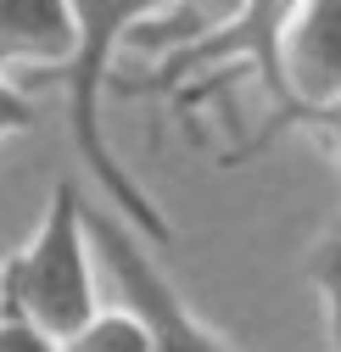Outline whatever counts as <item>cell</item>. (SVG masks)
Segmentation results:
<instances>
[{
	"label": "cell",
	"instance_id": "cell-1",
	"mask_svg": "<svg viewBox=\"0 0 341 352\" xmlns=\"http://www.w3.org/2000/svg\"><path fill=\"white\" fill-rule=\"evenodd\" d=\"M168 0H73V23H78V51L67 67L56 73H34L28 84H56L67 96V129H73V146H78V162L96 173V185L107 190V201L129 218V224L151 241V246H168L174 241V224L168 212L123 173V162L112 157L107 135H101V90H107V73L118 62V51L129 45V34L162 12Z\"/></svg>",
	"mask_w": 341,
	"mask_h": 352
},
{
	"label": "cell",
	"instance_id": "cell-2",
	"mask_svg": "<svg viewBox=\"0 0 341 352\" xmlns=\"http://www.w3.org/2000/svg\"><path fill=\"white\" fill-rule=\"evenodd\" d=\"M84 196L73 179L51 190V207L39 218V230L0 263V296L6 314L39 324L56 341H73L84 324L101 314L96 296V246L84 235Z\"/></svg>",
	"mask_w": 341,
	"mask_h": 352
},
{
	"label": "cell",
	"instance_id": "cell-3",
	"mask_svg": "<svg viewBox=\"0 0 341 352\" xmlns=\"http://www.w3.org/2000/svg\"><path fill=\"white\" fill-rule=\"evenodd\" d=\"M78 212H84V235H90V246H96V269L118 291V307H135V314L146 319L157 352H241L230 336H219L185 302V291L174 280L157 269V257L146 252V235L112 201H90L84 196Z\"/></svg>",
	"mask_w": 341,
	"mask_h": 352
},
{
	"label": "cell",
	"instance_id": "cell-4",
	"mask_svg": "<svg viewBox=\"0 0 341 352\" xmlns=\"http://www.w3.org/2000/svg\"><path fill=\"white\" fill-rule=\"evenodd\" d=\"M296 12H302V0H246V12L235 28H224L219 39H201V45L190 51H174L162 56L157 73H146V84H135V90H157V96H174L179 112H196L212 90L224 84L230 67L252 73L263 84V90L280 101V39L285 28L296 23ZM129 90V96H135ZM123 96V90H118Z\"/></svg>",
	"mask_w": 341,
	"mask_h": 352
},
{
	"label": "cell",
	"instance_id": "cell-5",
	"mask_svg": "<svg viewBox=\"0 0 341 352\" xmlns=\"http://www.w3.org/2000/svg\"><path fill=\"white\" fill-rule=\"evenodd\" d=\"M336 101H341V0H302L296 23L280 39V101H274V112L263 123L258 146H269L296 118L324 112Z\"/></svg>",
	"mask_w": 341,
	"mask_h": 352
},
{
	"label": "cell",
	"instance_id": "cell-6",
	"mask_svg": "<svg viewBox=\"0 0 341 352\" xmlns=\"http://www.w3.org/2000/svg\"><path fill=\"white\" fill-rule=\"evenodd\" d=\"M78 51L73 0H0V73H56Z\"/></svg>",
	"mask_w": 341,
	"mask_h": 352
},
{
	"label": "cell",
	"instance_id": "cell-7",
	"mask_svg": "<svg viewBox=\"0 0 341 352\" xmlns=\"http://www.w3.org/2000/svg\"><path fill=\"white\" fill-rule=\"evenodd\" d=\"M246 12V0H168L162 12H151L129 45L151 51V56H174V51H190L201 39H219L224 28H235Z\"/></svg>",
	"mask_w": 341,
	"mask_h": 352
},
{
	"label": "cell",
	"instance_id": "cell-8",
	"mask_svg": "<svg viewBox=\"0 0 341 352\" xmlns=\"http://www.w3.org/2000/svg\"><path fill=\"white\" fill-rule=\"evenodd\" d=\"M62 352H157V346L135 307H101L73 341H62Z\"/></svg>",
	"mask_w": 341,
	"mask_h": 352
},
{
	"label": "cell",
	"instance_id": "cell-9",
	"mask_svg": "<svg viewBox=\"0 0 341 352\" xmlns=\"http://www.w3.org/2000/svg\"><path fill=\"white\" fill-rule=\"evenodd\" d=\"M308 280L324 302V336H330V352H341V230L324 235L314 252H308Z\"/></svg>",
	"mask_w": 341,
	"mask_h": 352
},
{
	"label": "cell",
	"instance_id": "cell-10",
	"mask_svg": "<svg viewBox=\"0 0 341 352\" xmlns=\"http://www.w3.org/2000/svg\"><path fill=\"white\" fill-rule=\"evenodd\" d=\"M34 123H39V101L23 90L12 73H0V140L23 135V129H34Z\"/></svg>",
	"mask_w": 341,
	"mask_h": 352
},
{
	"label": "cell",
	"instance_id": "cell-11",
	"mask_svg": "<svg viewBox=\"0 0 341 352\" xmlns=\"http://www.w3.org/2000/svg\"><path fill=\"white\" fill-rule=\"evenodd\" d=\"M0 352H62V341L17 314H0Z\"/></svg>",
	"mask_w": 341,
	"mask_h": 352
},
{
	"label": "cell",
	"instance_id": "cell-12",
	"mask_svg": "<svg viewBox=\"0 0 341 352\" xmlns=\"http://www.w3.org/2000/svg\"><path fill=\"white\" fill-rule=\"evenodd\" d=\"M291 129H302V135H308V140H314V146H319V151H324V157L341 168V101H336V107H324V112L296 118Z\"/></svg>",
	"mask_w": 341,
	"mask_h": 352
},
{
	"label": "cell",
	"instance_id": "cell-13",
	"mask_svg": "<svg viewBox=\"0 0 341 352\" xmlns=\"http://www.w3.org/2000/svg\"><path fill=\"white\" fill-rule=\"evenodd\" d=\"M0 314H6V296H0Z\"/></svg>",
	"mask_w": 341,
	"mask_h": 352
}]
</instances>
